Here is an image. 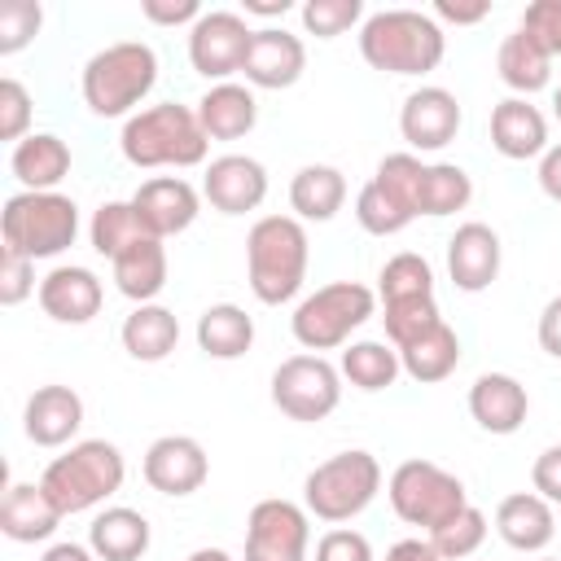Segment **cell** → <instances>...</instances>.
<instances>
[{
    "label": "cell",
    "mask_w": 561,
    "mask_h": 561,
    "mask_svg": "<svg viewBox=\"0 0 561 561\" xmlns=\"http://www.w3.org/2000/svg\"><path fill=\"white\" fill-rule=\"evenodd\" d=\"M311 241L302 219L294 215H263L245 232V280L263 307H280L298 298L307 280Z\"/></svg>",
    "instance_id": "cell-1"
},
{
    "label": "cell",
    "mask_w": 561,
    "mask_h": 561,
    "mask_svg": "<svg viewBox=\"0 0 561 561\" xmlns=\"http://www.w3.org/2000/svg\"><path fill=\"white\" fill-rule=\"evenodd\" d=\"M447 53V35L434 13L377 9L359 26V57L381 75H430Z\"/></svg>",
    "instance_id": "cell-2"
},
{
    "label": "cell",
    "mask_w": 561,
    "mask_h": 561,
    "mask_svg": "<svg viewBox=\"0 0 561 561\" xmlns=\"http://www.w3.org/2000/svg\"><path fill=\"white\" fill-rule=\"evenodd\" d=\"M118 149L131 167H202L210 153V136L202 131V118L193 105L180 101H162L149 110H136L123 131H118Z\"/></svg>",
    "instance_id": "cell-3"
},
{
    "label": "cell",
    "mask_w": 561,
    "mask_h": 561,
    "mask_svg": "<svg viewBox=\"0 0 561 561\" xmlns=\"http://www.w3.org/2000/svg\"><path fill=\"white\" fill-rule=\"evenodd\" d=\"M153 83H158V53L145 39H118L83 61L79 92L96 118L127 123L136 114V105L153 92Z\"/></svg>",
    "instance_id": "cell-4"
},
{
    "label": "cell",
    "mask_w": 561,
    "mask_h": 561,
    "mask_svg": "<svg viewBox=\"0 0 561 561\" xmlns=\"http://www.w3.org/2000/svg\"><path fill=\"white\" fill-rule=\"evenodd\" d=\"M123 478H127V460L110 438H79L44 465L39 486L70 517L105 504L114 491H123Z\"/></svg>",
    "instance_id": "cell-5"
},
{
    "label": "cell",
    "mask_w": 561,
    "mask_h": 561,
    "mask_svg": "<svg viewBox=\"0 0 561 561\" xmlns=\"http://www.w3.org/2000/svg\"><path fill=\"white\" fill-rule=\"evenodd\" d=\"M381 491V465L373 451L351 447L337 451L329 460H320L307 478H302V508L320 522H351L359 517Z\"/></svg>",
    "instance_id": "cell-6"
},
{
    "label": "cell",
    "mask_w": 561,
    "mask_h": 561,
    "mask_svg": "<svg viewBox=\"0 0 561 561\" xmlns=\"http://www.w3.org/2000/svg\"><path fill=\"white\" fill-rule=\"evenodd\" d=\"M377 316V294L359 280H333V285H320L316 294H307L294 316H289V329H294V342L311 355L320 351H333V346H346L355 329H364L368 320Z\"/></svg>",
    "instance_id": "cell-7"
},
{
    "label": "cell",
    "mask_w": 561,
    "mask_h": 561,
    "mask_svg": "<svg viewBox=\"0 0 561 561\" xmlns=\"http://www.w3.org/2000/svg\"><path fill=\"white\" fill-rule=\"evenodd\" d=\"M0 237L26 259H57L79 237V206L66 193H13L0 210Z\"/></svg>",
    "instance_id": "cell-8"
},
{
    "label": "cell",
    "mask_w": 561,
    "mask_h": 561,
    "mask_svg": "<svg viewBox=\"0 0 561 561\" xmlns=\"http://www.w3.org/2000/svg\"><path fill=\"white\" fill-rule=\"evenodd\" d=\"M386 500H390V508H394L399 522L421 526L425 535L438 530L447 517H456L469 504L465 482L456 473H447L443 465L421 460V456L394 465V473L386 478Z\"/></svg>",
    "instance_id": "cell-9"
},
{
    "label": "cell",
    "mask_w": 561,
    "mask_h": 561,
    "mask_svg": "<svg viewBox=\"0 0 561 561\" xmlns=\"http://www.w3.org/2000/svg\"><path fill=\"white\" fill-rule=\"evenodd\" d=\"M272 403L289 416V421H324L337 403H342V373L324 359V355H289L276 364L272 373Z\"/></svg>",
    "instance_id": "cell-10"
},
{
    "label": "cell",
    "mask_w": 561,
    "mask_h": 561,
    "mask_svg": "<svg viewBox=\"0 0 561 561\" xmlns=\"http://www.w3.org/2000/svg\"><path fill=\"white\" fill-rule=\"evenodd\" d=\"M311 552V513L294 500H259L245 517V557L241 561H307Z\"/></svg>",
    "instance_id": "cell-11"
},
{
    "label": "cell",
    "mask_w": 561,
    "mask_h": 561,
    "mask_svg": "<svg viewBox=\"0 0 561 561\" xmlns=\"http://www.w3.org/2000/svg\"><path fill=\"white\" fill-rule=\"evenodd\" d=\"M250 22L232 9H210L202 13L193 26H188V66L202 75V79H215V83H228L232 75H241L245 66V53H250Z\"/></svg>",
    "instance_id": "cell-12"
},
{
    "label": "cell",
    "mask_w": 561,
    "mask_h": 561,
    "mask_svg": "<svg viewBox=\"0 0 561 561\" xmlns=\"http://www.w3.org/2000/svg\"><path fill=\"white\" fill-rule=\"evenodd\" d=\"M465 114H460V101L456 92L438 88V83H425L416 92L403 96V110H399V136L408 140V153H438L456 140Z\"/></svg>",
    "instance_id": "cell-13"
},
{
    "label": "cell",
    "mask_w": 561,
    "mask_h": 561,
    "mask_svg": "<svg viewBox=\"0 0 561 561\" xmlns=\"http://www.w3.org/2000/svg\"><path fill=\"white\" fill-rule=\"evenodd\" d=\"M140 473L145 482L158 491V495H171V500H184L193 491L206 486L210 478V456L197 438L188 434H162L149 443L145 460H140Z\"/></svg>",
    "instance_id": "cell-14"
},
{
    "label": "cell",
    "mask_w": 561,
    "mask_h": 561,
    "mask_svg": "<svg viewBox=\"0 0 561 561\" xmlns=\"http://www.w3.org/2000/svg\"><path fill=\"white\" fill-rule=\"evenodd\" d=\"M202 197L219 215H250L267 197V167L250 153H219L202 171Z\"/></svg>",
    "instance_id": "cell-15"
},
{
    "label": "cell",
    "mask_w": 561,
    "mask_h": 561,
    "mask_svg": "<svg viewBox=\"0 0 561 561\" xmlns=\"http://www.w3.org/2000/svg\"><path fill=\"white\" fill-rule=\"evenodd\" d=\"M131 206H136L145 232L167 241V237H180L184 228H193V219L202 210V193L184 175H153L131 193Z\"/></svg>",
    "instance_id": "cell-16"
},
{
    "label": "cell",
    "mask_w": 561,
    "mask_h": 561,
    "mask_svg": "<svg viewBox=\"0 0 561 561\" xmlns=\"http://www.w3.org/2000/svg\"><path fill=\"white\" fill-rule=\"evenodd\" d=\"M500 259H504V245H500V232L482 219H469L451 232L447 241V276L460 294H482L491 289V280L500 276Z\"/></svg>",
    "instance_id": "cell-17"
},
{
    "label": "cell",
    "mask_w": 561,
    "mask_h": 561,
    "mask_svg": "<svg viewBox=\"0 0 561 561\" xmlns=\"http://www.w3.org/2000/svg\"><path fill=\"white\" fill-rule=\"evenodd\" d=\"M307 70V48L298 35H289L285 26H263L254 31L250 39V53H245V83L250 88H267V92H280V88H294Z\"/></svg>",
    "instance_id": "cell-18"
},
{
    "label": "cell",
    "mask_w": 561,
    "mask_h": 561,
    "mask_svg": "<svg viewBox=\"0 0 561 561\" xmlns=\"http://www.w3.org/2000/svg\"><path fill=\"white\" fill-rule=\"evenodd\" d=\"M39 307L48 320L57 324H88L101 302H105V285L92 267H79V263H61L53 267L48 276H39Z\"/></svg>",
    "instance_id": "cell-19"
},
{
    "label": "cell",
    "mask_w": 561,
    "mask_h": 561,
    "mask_svg": "<svg viewBox=\"0 0 561 561\" xmlns=\"http://www.w3.org/2000/svg\"><path fill=\"white\" fill-rule=\"evenodd\" d=\"M83 425V399L70 386H35L22 408V430L35 447H66Z\"/></svg>",
    "instance_id": "cell-20"
},
{
    "label": "cell",
    "mask_w": 561,
    "mask_h": 561,
    "mask_svg": "<svg viewBox=\"0 0 561 561\" xmlns=\"http://www.w3.org/2000/svg\"><path fill=\"white\" fill-rule=\"evenodd\" d=\"M491 145L508 162L543 158L548 153V118H543V110L530 105L526 96H504L491 110Z\"/></svg>",
    "instance_id": "cell-21"
},
{
    "label": "cell",
    "mask_w": 561,
    "mask_h": 561,
    "mask_svg": "<svg viewBox=\"0 0 561 561\" xmlns=\"http://www.w3.org/2000/svg\"><path fill=\"white\" fill-rule=\"evenodd\" d=\"M530 394L513 373H482L469 386V416L486 434H517L526 425Z\"/></svg>",
    "instance_id": "cell-22"
},
{
    "label": "cell",
    "mask_w": 561,
    "mask_h": 561,
    "mask_svg": "<svg viewBox=\"0 0 561 561\" xmlns=\"http://www.w3.org/2000/svg\"><path fill=\"white\" fill-rule=\"evenodd\" d=\"M495 535L513 552H543L557 539V513L535 491H513L495 504Z\"/></svg>",
    "instance_id": "cell-23"
},
{
    "label": "cell",
    "mask_w": 561,
    "mask_h": 561,
    "mask_svg": "<svg viewBox=\"0 0 561 561\" xmlns=\"http://www.w3.org/2000/svg\"><path fill=\"white\" fill-rule=\"evenodd\" d=\"M61 508L48 500V491L39 482H9L4 500H0V530L13 543H44L53 539V530L61 526Z\"/></svg>",
    "instance_id": "cell-24"
},
{
    "label": "cell",
    "mask_w": 561,
    "mask_h": 561,
    "mask_svg": "<svg viewBox=\"0 0 561 561\" xmlns=\"http://www.w3.org/2000/svg\"><path fill=\"white\" fill-rule=\"evenodd\" d=\"M9 171L22 184V193H57V184L70 175V145L57 131H31L13 145Z\"/></svg>",
    "instance_id": "cell-25"
},
{
    "label": "cell",
    "mask_w": 561,
    "mask_h": 561,
    "mask_svg": "<svg viewBox=\"0 0 561 561\" xmlns=\"http://www.w3.org/2000/svg\"><path fill=\"white\" fill-rule=\"evenodd\" d=\"M149 543H153L149 517L127 504L101 508L88 526V548L96 552V561H140L149 552Z\"/></svg>",
    "instance_id": "cell-26"
},
{
    "label": "cell",
    "mask_w": 561,
    "mask_h": 561,
    "mask_svg": "<svg viewBox=\"0 0 561 561\" xmlns=\"http://www.w3.org/2000/svg\"><path fill=\"white\" fill-rule=\"evenodd\" d=\"M197 118H202V131L210 140H241L254 131L259 123V101L245 83H210L202 96H197Z\"/></svg>",
    "instance_id": "cell-27"
},
{
    "label": "cell",
    "mask_w": 561,
    "mask_h": 561,
    "mask_svg": "<svg viewBox=\"0 0 561 561\" xmlns=\"http://www.w3.org/2000/svg\"><path fill=\"white\" fill-rule=\"evenodd\" d=\"M552 61H557V57H552L526 26L508 31V35L500 39V48H495V75H500L504 88H513L517 96L543 92V88L552 83Z\"/></svg>",
    "instance_id": "cell-28"
},
{
    "label": "cell",
    "mask_w": 561,
    "mask_h": 561,
    "mask_svg": "<svg viewBox=\"0 0 561 561\" xmlns=\"http://www.w3.org/2000/svg\"><path fill=\"white\" fill-rule=\"evenodd\" d=\"M110 272H114V289L123 298H131L136 307L153 302L167 289V245L158 237H140L118 259H110Z\"/></svg>",
    "instance_id": "cell-29"
},
{
    "label": "cell",
    "mask_w": 561,
    "mask_h": 561,
    "mask_svg": "<svg viewBox=\"0 0 561 561\" xmlns=\"http://www.w3.org/2000/svg\"><path fill=\"white\" fill-rule=\"evenodd\" d=\"M346 202V175L329 162H307L289 180V206L302 224H329Z\"/></svg>",
    "instance_id": "cell-30"
},
{
    "label": "cell",
    "mask_w": 561,
    "mask_h": 561,
    "mask_svg": "<svg viewBox=\"0 0 561 561\" xmlns=\"http://www.w3.org/2000/svg\"><path fill=\"white\" fill-rule=\"evenodd\" d=\"M118 337H123V351H127L131 359H140V364H162V359L175 351V342H180V320H175V311H167L162 302H140V307H131V316L123 320Z\"/></svg>",
    "instance_id": "cell-31"
},
{
    "label": "cell",
    "mask_w": 561,
    "mask_h": 561,
    "mask_svg": "<svg viewBox=\"0 0 561 561\" xmlns=\"http://www.w3.org/2000/svg\"><path fill=\"white\" fill-rule=\"evenodd\" d=\"M197 346L210 359H241L254 346V316L237 302H210L197 316Z\"/></svg>",
    "instance_id": "cell-32"
},
{
    "label": "cell",
    "mask_w": 561,
    "mask_h": 561,
    "mask_svg": "<svg viewBox=\"0 0 561 561\" xmlns=\"http://www.w3.org/2000/svg\"><path fill=\"white\" fill-rule=\"evenodd\" d=\"M399 364L421 386H434V381L451 377L456 364H460V337H456V329L447 320H438L430 333H421L416 342L399 346Z\"/></svg>",
    "instance_id": "cell-33"
},
{
    "label": "cell",
    "mask_w": 561,
    "mask_h": 561,
    "mask_svg": "<svg viewBox=\"0 0 561 561\" xmlns=\"http://www.w3.org/2000/svg\"><path fill=\"white\" fill-rule=\"evenodd\" d=\"M337 373H342L355 390L377 394V390L394 386V377L403 373V364H399V351H394L390 342H373V337H364V342H351V346L342 351Z\"/></svg>",
    "instance_id": "cell-34"
},
{
    "label": "cell",
    "mask_w": 561,
    "mask_h": 561,
    "mask_svg": "<svg viewBox=\"0 0 561 561\" xmlns=\"http://www.w3.org/2000/svg\"><path fill=\"white\" fill-rule=\"evenodd\" d=\"M469 197H473V180H469L465 167H456V162H425L421 197H416V215L443 219V215L465 210Z\"/></svg>",
    "instance_id": "cell-35"
},
{
    "label": "cell",
    "mask_w": 561,
    "mask_h": 561,
    "mask_svg": "<svg viewBox=\"0 0 561 561\" xmlns=\"http://www.w3.org/2000/svg\"><path fill=\"white\" fill-rule=\"evenodd\" d=\"M88 237H92V250H96L101 259H118L127 245H136V241L149 237V232H145V224H140V215H136L131 202H101V206L92 210Z\"/></svg>",
    "instance_id": "cell-36"
},
{
    "label": "cell",
    "mask_w": 561,
    "mask_h": 561,
    "mask_svg": "<svg viewBox=\"0 0 561 561\" xmlns=\"http://www.w3.org/2000/svg\"><path fill=\"white\" fill-rule=\"evenodd\" d=\"M355 219H359V228L373 232V237H394V232H403L416 215H412V206L399 202L386 184L368 180V184L355 193Z\"/></svg>",
    "instance_id": "cell-37"
},
{
    "label": "cell",
    "mask_w": 561,
    "mask_h": 561,
    "mask_svg": "<svg viewBox=\"0 0 561 561\" xmlns=\"http://www.w3.org/2000/svg\"><path fill=\"white\" fill-rule=\"evenodd\" d=\"M377 294H381V307L386 302H408V298H434V267L403 250L394 259H386L381 276H377Z\"/></svg>",
    "instance_id": "cell-38"
},
{
    "label": "cell",
    "mask_w": 561,
    "mask_h": 561,
    "mask_svg": "<svg viewBox=\"0 0 561 561\" xmlns=\"http://www.w3.org/2000/svg\"><path fill=\"white\" fill-rule=\"evenodd\" d=\"M443 561H469L486 539V513L478 504H465L456 517H447L438 530L425 535Z\"/></svg>",
    "instance_id": "cell-39"
},
{
    "label": "cell",
    "mask_w": 561,
    "mask_h": 561,
    "mask_svg": "<svg viewBox=\"0 0 561 561\" xmlns=\"http://www.w3.org/2000/svg\"><path fill=\"white\" fill-rule=\"evenodd\" d=\"M381 320H386V342L399 351L421 333H430L443 316H438V298H408V302H386Z\"/></svg>",
    "instance_id": "cell-40"
},
{
    "label": "cell",
    "mask_w": 561,
    "mask_h": 561,
    "mask_svg": "<svg viewBox=\"0 0 561 561\" xmlns=\"http://www.w3.org/2000/svg\"><path fill=\"white\" fill-rule=\"evenodd\" d=\"M298 18H302V31L307 35L337 39V35H346L364 18V0H307L298 9Z\"/></svg>",
    "instance_id": "cell-41"
},
{
    "label": "cell",
    "mask_w": 561,
    "mask_h": 561,
    "mask_svg": "<svg viewBox=\"0 0 561 561\" xmlns=\"http://www.w3.org/2000/svg\"><path fill=\"white\" fill-rule=\"evenodd\" d=\"M44 26V9L35 0H4L0 4V57L22 53Z\"/></svg>",
    "instance_id": "cell-42"
},
{
    "label": "cell",
    "mask_w": 561,
    "mask_h": 561,
    "mask_svg": "<svg viewBox=\"0 0 561 561\" xmlns=\"http://www.w3.org/2000/svg\"><path fill=\"white\" fill-rule=\"evenodd\" d=\"M31 294H39V285H35V259L0 245V302L4 307H18Z\"/></svg>",
    "instance_id": "cell-43"
},
{
    "label": "cell",
    "mask_w": 561,
    "mask_h": 561,
    "mask_svg": "<svg viewBox=\"0 0 561 561\" xmlns=\"http://www.w3.org/2000/svg\"><path fill=\"white\" fill-rule=\"evenodd\" d=\"M31 136V92L9 75L0 79V140H26Z\"/></svg>",
    "instance_id": "cell-44"
},
{
    "label": "cell",
    "mask_w": 561,
    "mask_h": 561,
    "mask_svg": "<svg viewBox=\"0 0 561 561\" xmlns=\"http://www.w3.org/2000/svg\"><path fill=\"white\" fill-rule=\"evenodd\" d=\"M316 561H373V543H368V535H359L351 526H333L320 535Z\"/></svg>",
    "instance_id": "cell-45"
},
{
    "label": "cell",
    "mask_w": 561,
    "mask_h": 561,
    "mask_svg": "<svg viewBox=\"0 0 561 561\" xmlns=\"http://www.w3.org/2000/svg\"><path fill=\"white\" fill-rule=\"evenodd\" d=\"M517 26H526L552 57H561V0H530Z\"/></svg>",
    "instance_id": "cell-46"
},
{
    "label": "cell",
    "mask_w": 561,
    "mask_h": 561,
    "mask_svg": "<svg viewBox=\"0 0 561 561\" xmlns=\"http://www.w3.org/2000/svg\"><path fill=\"white\" fill-rule=\"evenodd\" d=\"M530 486L535 495H543L548 504H561V443L543 447L530 465Z\"/></svg>",
    "instance_id": "cell-47"
},
{
    "label": "cell",
    "mask_w": 561,
    "mask_h": 561,
    "mask_svg": "<svg viewBox=\"0 0 561 561\" xmlns=\"http://www.w3.org/2000/svg\"><path fill=\"white\" fill-rule=\"evenodd\" d=\"M140 13L153 26H193L202 18V4L197 0H140Z\"/></svg>",
    "instance_id": "cell-48"
},
{
    "label": "cell",
    "mask_w": 561,
    "mask_h": 561,
    "mask_svg": "<svg viewBox=\"0 0 561 561\" xmlns=\"http://www.w3.org/2000/svg\"><path fill=\"white\" fill-rule=\"evenodd\" d=\"M491 13V0H434V22H451V26H478Z\"/></svg>",
    "instance_id": "cell-49"
},
{
    "label": "cell",
    "mask_w": 561,
    "mask_h": 561,
    "mask_svg": "<svg viewBox=\"0 0 561 561\" xmlns=\"http://www.w3.org/2000/svg\"><path fill=\"white\" fill-rule=\"evenodd\" d=\"M539 346L552 355V359H561V294L557 298H548L543 302V311H539Z\"/></svg>",
    "instance_id": "cell-50"
},
{
    "label": "cell",
    "mask_w": 561,
    "mask_h": 561,
    "mask_svg": "<svg viewBox=\"0 0 561 561\" xmlns=\"http://www.w3.org/2000/svg\"><path fill=\"white\" fill-rule=\"evenodd\" d=\"M535 180H539L543 197L561 206V145H548V153L539 158V171H535Z\"/></svg>",
    "instance_id": "cell-51"
},
{
    "label": "cell",
    "mask_w": 561,
    "mask_h": 561,
    "mask_svg": "<svg viewBox=\"0 0 561 561\" xmlns=\"http://www.w3.org/2000/svg\"><path fill=\"white\" fill-rule=\"evenodd\" d=\"M386 561H443V557L434 552L430 539H399V543L386 552Z\"/></svg>",
    "instance_id": "cell-52"
},
{
    "label": "cell",
    "mask_w": 561,
    "mask_h": 561,
    "mask_svg": "<svg viewBox=\"0 0 561 561\" xmlns=\"http://www.w3.org/2000/svg\"><path fill=\"white\" fill-rule=\"evenodd\" d=\"M39 561H96V552L88 543H75V539H61V543H48Z\"/></svg>",
    "instance_id": "cell-53"
},
{
    "label": "cell",
    "mask_w": 561,
    "mask_h": 561,
    "mask_svg": "<svg viewBox=\"0 0 561 561\" xmlns=\"http://www.w3.org/2000/svg\"><path fill=\"white\" fill-rule=\"evenodd\" d=\"M294 4L289 0H245V13H254V18H285Z\"/></svg>",
    "instance_id": "cell-54"
},
{
    "label": "cell",
    "mask_w": 561,
    "mask_h": 561,
    "mask_svg": "<svg viewBox=\"0 0 561 561\" xmlns=\"http://www.w3.org/2000/svg\"><path fill=\"white\" fill-rule=\"evenodd\" d=\"M184 561H232L224 548H197V552H188Z\"/></svg>",
    "instance_id": "cell-55"
},
{
    "label": "cell",
    "mask_w": 561,
    "mask_h": 561,
    "mask_svg": "<svg viewBox=\"0 0 561 561\" xmlns=\"http://www.w3.org/2000/svg\"><path fill=\"white\" fill-rule=\"evenodd\" d=\"M552 118H557V123H561V83H557V88H552Z\"/></svg>",
    "instance_id": "cell-56"
},
{
    "label": "cell",
    "mask_w": 561,
    "mask_h": 561,
    "mask_svg": "<svg viewBox=\"0 0 561 561\" xmlns=\"http://www.w3.org/2000/svg\"><path fill=\"white\" fill-rule=\"evenodd\" d=\"M539 561H561V557H539Z\"/></svg>",
    "instance_id": "cell-57"
}]
</instances>
